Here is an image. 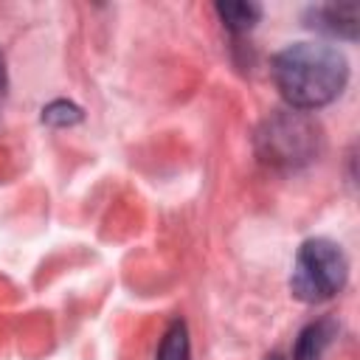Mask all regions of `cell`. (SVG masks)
I'll return each instance as SVG.
<instances>
[{
  "label": "cell",
  "instance_id": "6da1fadb",
  "mask_svg": "<svg viewBox=\"0 0 360 360\" xmlns=\"http://www.w3.org/2000/svg\"><path fill=\"white\" fill-rule=\"evenodd\" d=\"M270 76L287 107L307 112L332 104L346 90L349 59L335 45L290 42L273 56Z\"/></svg>",
  "mask_w": 360,
  "mask_h": 360
},
{
  "label": "cell",
  "instance_id": "7a4b0ae2",
  "mask_svg": "<svg viewBox=\"0 0 360 360\" xmlns=\"http://www.w3.org/2000/svg\"><path fill=\"white\" fill-rule=\"evenodd\" d=\"M256 155L262 163L273 166V169H304L309 166L321 149H323V132L318 127V121H312L307 112L298 110H276L270 112L253 138Z\"/></svg>",
  "mask_w": 360,
  "mask_h": 360
},
{
  "label": "cell",
  "instance_id": "3957f363",
  "mask_svg": "<svg viewBox=\"0 0 360 360\" xmlns=\"http://www.w3.org/2000/svg\"><path fill=\"white\" fill-rule=\"evenodd\" d=\"M349 281V259L343 248L329 236H309L301 242L292 273L290 292L301 304H323L335 298Z\"/></svg>",
  "mask_w": 360,
  "mask_h": 360
},
{
  "label": "cell",
  "instance_id": "277c9868",
  "mask_svg": "<svg viewBox=\"0 0 360 360\" xmlns=\"http://www.w3.org/2000/svg\"><path fill=\"white\" fill-rule=\"evenodd\" d=\"M307 25L338 39L354 42L360 34V6L357 3H321L307 8Z\"/></svg>",
  "mask_w": 360,
  "mask_h": 360
},
{
  "label": "cell",
  "instance_id": "5b68a950",
  "mask_svg": "<svg viewBox=\"0 0 360 360\" xmlns=\"http://www.w3.org/2000/svg\"><path fill=\"white\" fill-rule=\"evenodd\" d=\"M340 326L335 318H318L312 323H307L292 346V357L290 360H321L326 354V349L335 343Z\"/></svg>",
  "mask_w": 360,
  "mask_h": 360
},
{
  "label": "cell",
  "instance_id": "8992f818",
  "mask_svg": "<svg viewBox=\"0 0 360 360\" xmlns=\"http://www.w3.org/2000/svg\"><path fill=\"white\" fill-rule=\"evenodd\" d=\"M214 11L231 34H248L262 20V6L253 0H219Z\"/></svg>",
  "mask_w": 360,
  "mask_h": 360
},
{
  "label": "cell",
  "instance_id": "52a82bcc",
  "mask_svg": "<svg viewBox=\"0 0 360 360\" xmlns=\"http://www.w3.org/2000/svg\"><path fill=\"white\" fill-rule=\"evenodd\" d=\"M155 360H191V340H188V326L183 318H174L166 326Z\"/></svg>",
  "mask_w": 360,
  "mask_h": 360
},
{
  "label": "cell",
  "instance_id": "ba28073f",
  "mask_svg": "<svg viewBox=\"0 0 360 360\" xmlns=\"http://www.w3.org/2000/svg\"><path fill=\"white\" fill-rule=\"evenodd\" d=\"M42 124H48V127H56V129H65V127H73V124H79L82 118H84V112H82V107L79 104H73V101H68V98H53V101H48L45 107H42Z\"/></svg>",
  "mask_w": 360,
  "mask_h": 360
},
{
  "label": "cell",
  "instance_id": "9c48e42d",
  "mask_svg": "<svg viewBox=\"0 0 360 360\" xmlns=\"http://www.w3.org/2000/svg\"><path fill=\"white\" fill-rule=\"evenodd\" d=\"M6 87H8V70H6V56L0 53V96L6 93Z\"/></svg>",
  "mask_w": 360,
  "mask_h": 360
},
{
  "label": "cell",
  "instance_id": "30bf717a",
  "mask_svg": "<svg viewBox=\"0 0 360 360\" xmlns=\"http://www.w3.org/2000/svg\"><path fill=\"white\" fill-rule=\"evenodd\" d=\"M264 360H284V357H281V354H278V352H273V354H267V357H264Z\"/></svg>",
  "mask_w": 360,
  "mask_h": 360
}]
</instances>
